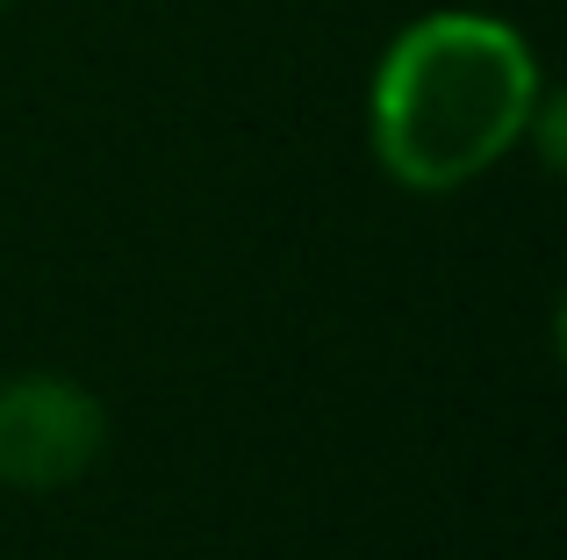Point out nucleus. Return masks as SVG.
<instances>
[{"mask_svg":"<svg viewBox=\"0 0 567 560\" xmlns=\"http://www.w3.org/2000/svg\"><path fill=\"white\" fill-rule=\"evenodd\" d=\"M109 453V403L80 374L22 366L0 381V489L58 496Z\"/></svg>","mask_w":567,"mask_h":560,"instance_id":"f03ea898","label":"nucleus"},{"mask_svg":"<svg viewBox=\"0 0 567 560\" xmlns=\"http://www.w3.org/2000/svg\"><path fill=\"white\" fill-rule=\"evenodd\" d=\"M0 8H8V0H0Z\"/></svg>","mask_w":567,"mask_h":560,"instance_id":"7ed1b4c3","label":"nucleus"},{"mask_svg":"<svg viewBox=\"0 0 567 560\" xmlns=\"http://www.w3.org/2000/svg\"><path fill=\"white\" fill-rule=\"evenodd\" d=\"M546 101L539 51L488 8L402 22L367 80V152L402 195H460L525 152Z\"/></svg>","mask_w":567,"mask_h":560,"instance_id":"f257e3e1","label":"nucleus"}]
</instances>
